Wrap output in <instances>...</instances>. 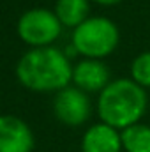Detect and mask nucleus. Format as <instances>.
I'll return each instance as SVG.
<instances>
[{"instance_id":"nucleus-3","label":"nucleus","mask_w":150,"mask_h":152,"mask_svg":"<svg viewBox=\"0 0 150 152\" xmlns=\"http://www.w3.org/2000/svg\"><path fill=\"white\" fill-rule=\"evenodd\" d=\"M120 42L117 23L104 16H90L73 28V48L83 58L103 60L111 55Z\"/></svg>"},{"instance_id":"nucleus-5","label":"nucleus","mask_w":150,"mask_h":152,"mask_svg":"<svg viewBox=\"0 0 150 152\" xmlns=\"http://www.w3.org/2000/svg\"><path fill=\"white\" fill-rule=\"evenodd\" d=\"M53 113L60 124L69 126V127H78V126L85 124L92 115L90 97L85 90L69 85V87L55 92Z\"/></svg>"},{"instance_id":"nucleus-1","label":"nucleus","mask_w":150,"mask_h":152,"mask_svg":"<svg viewBox=\"0 0 150 152\" xmlns=\"http://www.w3.org/2000/svg\"><path fill=\"white\" fill-rule=\"evenodd\" d=\"M16 78L32 92H58L73 81V64L55 46L30 48L16 64Z\"/></svg>"},{"instance_id":"nucleus-4","label":"nucleus","mask_w":150,"mask_h":152,"mask_svg":"<svg viewBox=\"0 0 150 152\" xmlns=\"http://www.w3.org/2000/svg\"><path fill=\"white\" fill-rule=\"evenodd\" d=\"M20 39L30 48L51 46L62 34V23L57 18L55 11L46 7H34L25 11L16 25Z\"/></svg>"},{"instance_id":"nucleus-9","label":"nucleus","mask_w":150,"mask_h":152,"mask_svg":"<svg viewBox=\"0 0 150 152\" xmlns=\"http://www.w3.org/2000/svg\"><path fill=\"white\" fill-rule=\"evenodd\" d=\"M90 12V0H57L55 14L60 20L62 27L76 28L85 20H88Z\"/></svg>"},{"instance_id":"nucleus-11","label":"nucleus","mask_w":150,"mask_h":152,"mask_svg":"<svg viewBox=\"0 0 150 152\" xmlns=\"http://www.w3.org/2000/svg\"><path fill=\"white\" fill-rule=\"evenodd\" d=\"M131 80L143 88H150V51L140 53L131 64Z\"/></svg>"},{"instance_id":"nucleus-8","label":"nucleus","mask_w":150,"mask_h":152,"mask_svg":"<svg viewBox=\"0 0 150 152\" xmlns=\"http://www.w3.org/2000/svg\"><path fill=\"white\" fill-rule=\"evenodd\" d=\"M120 131L104 122L92 124L81 138V152H122Z\"/></svg>"},{"instance_id":"nucleus-7","label":"nucleus","mask_w":150,"mask_h":152,"mask_svg":"<svg viewBox=\"0 0 150 152\" xmlns=\"http://www.w3.org/2000/svg\"><path fill=\"white\" fill-rule=\"evenodd\" d=\"M110 81V69L103 60L83 58L73 66V83L87 94L101 92Z\"/></svg>"},{"instance_id":"nucleus-2","label":"nucleus","mask_w":150,"mask_h":152,"mask_svg":"<svg viewBox=\"0 0 150 152\" xmlns=\"http://www.w3.org/2000/svg\"><path fill=\"white\" fill-rule=\"evenodd\" d=\"M149 108L147 90L131 78L110 81L97 97V115L101 122L122 131L138 124Z\"/></svg>"},{"instance_id":"nucleus-12","label":"nucleus","mask_w":150,"mask_h":152,"mask_svg":"<svg viewBox=\"0 0 150 152\" xmlns=\"http://www.w3.org/2000/svg\"><path fill=\"white\" fill-rule=\"evenodd\" d=\"M94 4H99V5H117L120 4L122 0H92Z\"/></svg>"},{"instance_id":"nucleus-6","label":"nucleus","mask_w":150,"mask_h":152,"mask_svg":"<svg viewBox=\"0 0 150 152\" xmlns=\"http://www.w3.org/2000/svg\"><path fill=\"white\" fill-rule=\"evenodd\" d=\"M36 136L30 126L16 115H0V152H32Z\"/></svg>"},{"instance_id":"nucleus-10","label":"nucleus","mask_w":150,"mask_h":152,"mask_svg":"<svg viewBox=\"0 0 150 152\" xmlns=\"http://www.w3.org/2000/svg\"><path fill=\"white\" fill-rule=\"evenodd\" d=\"M122 149L125 152H150V126L133 124L120 131Z\"/></svg>"}]
</instances>
